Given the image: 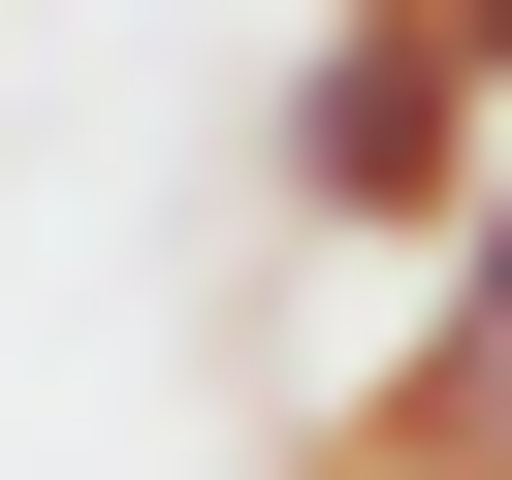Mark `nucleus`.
Returning <instances> with one entry per match:
<instances>
[{"instance_id": "obj_1", "label": "nucleus", "mask_w": 512, "mask_h": 480, "mask_svg": "<svg viewBox=\"0 0 512 480\" xmlns=\"http://www.w3.org/2000/svg\"><path fill=\"white\" fill-rule=\"evenodd\" d=\"M480 192H512L480 64H448L416 0H320V32H288V96H256V224H320V256H448Z\"/></svg>"}, {"instance_id": "obj_4", "label": "nucleus", "mask_w": 512, "mask_h": 480, "mask_svg": "<svg viewBox=\"0 0 512 480\" xmlns=\"http://www.w3.org/2000/svg\"><path fill=\"white\" fill-rule=\"evenodd\" d=\"M256 480H352V448H256Z\"/></svg>"}, {"instance_id": "obj_2", "label": "nucleus", "mask_w": 512, "mask_h": 480, "mask_svg": "<svg viewBox=\"0 0 512 480\" xmlns=\"http://www.w3.org/2000/svg\"><path fill=\"white\" fill-rule=\"evenodd\" d=\"M320 448H352V480H512V192H480V224L416 256V352H384V384H352Z\"/></svg>"}, {"instance_id": "obj_3", "label": "nucleus", "mask_w": 512, "mask_h": 480, "mask_svg": "<svg viewBox=\"0 0 512 480\" xmlns=\"http://www.w3.org/2000/svg\"><path fill=\"white\" fill-rule=\"evenodd\" d=\"M416 32H448V64H480V128H512V0H416Z\"/></svg>"}]
</instances>
